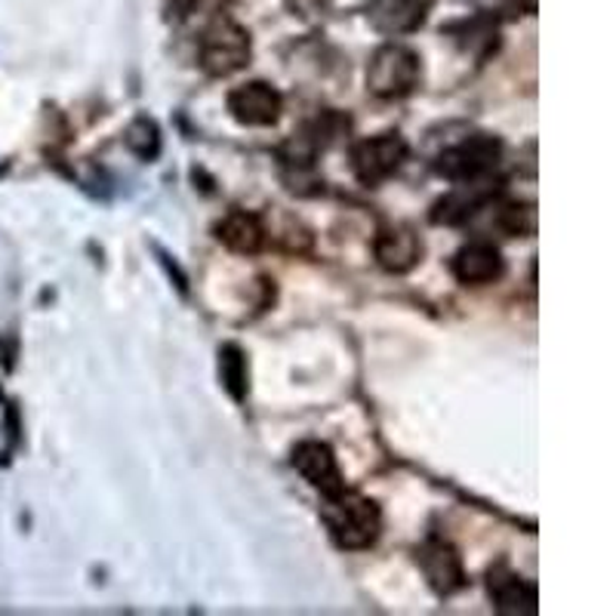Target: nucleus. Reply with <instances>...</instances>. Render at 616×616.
I'll use <instances>...</instances> for the list:
<instances>
[{"instance_id": "obj_12", "label": "nucleus", "mask_w": 616, "mask_h": 616, "mask_svg": "<svg viewBox=\"0 0 616 616\" xmlns=\"http://www.w3.org/2000/svg\"><path fill=\"white\" fill-rule=\"evenodd\" d=\"M494 195L496 182H490L487 176H478V179H469V182H459L444 201L435 203L431 222H463V219H469L475 210H481L484 203L490 201Z\"/></svg>"}, {"instance_id": "obj_16", "label": "nucleus", "mask_w": 616, "mask_h": 616, "mask_svg": "<svg viewBox=\"0 0 616 616\" xmlns=\"http://www.w3.org/2000/svg\"><path fill=\"white\" fill-rule=\"evenodd\" d=\"M127 146L139 158H146V161L158 158V151H161V130H158V123L151 121V118H136L130 123V130H127Z\"/></svg>"}, {"instance_id": "obj_8", "label": "nucleus", "mask_w": 616, "mask_h": 616, "mask_svg": "<svg viewBox=\"0 0 616 616\" xmlns=\"http://www.w3.org/2000/svg\"><path fill=\"white\" fill-rule=\"evenodd\" d=\"M506 262L490 241H471L466 244L454 259L456 281L466 287H481V284H494L503 278Z\"/></svg>"}, {"instance_id": "obj_15", "label": "nucleus", "mask_w": 616, "mask_h": 616, "mask_svg": "<svg viewBox=\"0 0 616 616\" xmlns=\"http://www.w3.org/2000/svg\"><path fill=\"white\" fill-rule=\"evenodd\" d=\"M219 379L226 391L235 401H244L250 391V370H247V358L238 346H222L219 349Z\"/></svg>"}, {"instance_id": "obj_5", "label": "nucleus", "mask_w": 616, "mask_h": 616, "mask_svg": "<svg viewBox=\"0 0 616 616\" xmlns=\"http://www.w3.org/2000/svg\"><path fill=\"white\" fill-rule=\"evenodd\" d=\"M499 161V142L494 136H471L459 146L447 148L438 158V173L454 179V182H469L478 176H487Z\"/></svg>"}, {"instance_id": "obj_18", "label": "nucleus", "mask_w": 616, "mask_h": 616, "mask_svg": "<svg viewBox=\"0 0 616 616\" xmlns=\"http://www.w3.org/2000/svg\"><path fill=\"white\" fill-rule=\"evenodd\" d=\"M287 3H290L299 16H315L321 13V10H327L330 0H287Z\"/></svg>"}, {"instance_id": "obj_10", "label": "nucleus", "mask_w": 616, "mask_h": 616, "mask_svg": "<svg viewBox=\"0 0 616 616\" xmlns=\"http://www.w3.org/2000/svg\"><path fill=\"white\" fill-rule=\"evenodd\" d=\"M416 562L438 595H450L463 586V562H459L454 546H447L441 539H429L423 549L416 552Z\"/></svg>"}, {"instance_id": "obj_6", "label": "nucleus", "mask_w": 616, "mask_h": 616, "mask_svg": "<svg viewBox=\"0 0 616 616\" xmlns=\"http://www.w3.org/2000/svg\"><path fill=\"white\" fill-rule=\"evenodd\" d=\"M281 93L271 90L262 81L244 83V87L231 90V96H228V111L244 127H271L281 118Z\"/></svg>"}, {"instance_id": "obj_7", "label": "nucleus", "mask_w": 616, "mask_h": 616, "mask_svg": "<svg viewBox=\"0 0 616 616\" xmlns=\"http://www.w3.org/2000/svg\"><path fill=\"white\" fill-rule=\"evenodd\" d=\"M294 466L296 471H299L315 490H321L324 496H336L346 490V481H342V471L336 466L334 450L324 441L296 444Z\"/></svg>"}, {"instance_id": "obj_19", "label": "nucleus", "mask_w": 616, "mask_h": 616, "mask_svg": "<svg viewBox=\"0 0 616 616\" xmlns=\"http://www.w3.org/2000/svg\"><path fill=\"white\" fill-rule=\"evenodd\" d=\"M191 3H201V7H222L226 0H191Z\"/></svg>"}, {"instance_id": "obj_1", "label": "nucleus", "mask_w": 616, "mask_h": 616, "mask_svg": "<svg viewBox=\"0 0 616 616\" xmlns=\"http://www.w3.org/2000/svg\"><path fill=\"white\" fill-rule=\"evenodd\" d=\"M324 524L339 549L358 552L374 546L376 536L382 530V515L374 499L342 490V494L327 496Z\"/></svg>"}, {"instance_id": "obj_11", "label": "nucleus", "mask_w": 616, "mask_h": 616, "mask_svg": "<svg viewBox=\"0 0 616 616\" xmlns=\"http://www.w3.org/2000/svg\"><path fill=\"white\" fill-rule=\"evenodd\" d=\"M374 254H376V262L386 268V271L404 275V271H410V268L419 262V256H423V241L416 238V231H410V228H404V226L382 228V231L376 235Z\"/></svg>"}, {"instance_id": "obj_3", "label": "nucleus", "mask_w": 616, "mask_h": 616, "mask_svg": "<svg viewBox=\"0 0 616 616\" xmlns=\"http://www.w3.org/2000/svg\"><path fill=\"white\" fill-rule=\"evenodd\" d=\"M250 62V34L231 19H216L201 38V68L213 78H228Z\"/></svg>"}, {"instance_id": "obj_2", "label": "nucleus", "mask_w": 616, "mask_h": 616, "mask_svg": "<svg viewBox=\"0 0 616 616\" xmlns=\"http://www.w3.org/2000/svg\"><path fill=\"white\" fill-rule=\"evenodd\" d=\"M419 78H423L419 56L410 47H401V43H386L370 59L367 90L376 99H401V96L414 93Z\"/></svg>"}, {"instance_id": "obj_17", "label": "nucleus", "mask_w": 616, "mask_h": 616, "mask_svg": "<svg viewBox=\"0 0 616 616\" xmlns=\"http://www.w3.org/2000/svg\"><path fill=\"white\" fill-rule=\"evenodd\" d=\"M499 226L506 235H534L536 231V210L524 203H509L499 210Z\"/></svg>"}, {"instance_id": "obj_14", "label": "nucleus", "mask_w": 616, "mask_h": 616, "mask_svg": "<svg viewBox=\"0 0 616 616\" xmlns=\"http://www.w3.org/2000/svg\"><path fill=\"white\" fill-rule=\"evenodd\" d=\"M216 238L226 244L228 250L244 256H254L262 250L266 244V228L259 222V216L244 213V210H231V213L216 226Z\"/></svg>"}, {"instance_id": "obj_4", "label": "nucleus", "mask_w": 616, "mask_h": 616, "mask_svg": "<svg viewBox=\"0 0 616 616\" xmlns=\"http://www.w3.org/2000/svg\"><path fill=\"white\" fill-rule=\"evenodd\" d=\"M404 158H407V142L398 133H382L374 139H364L351 151V167L355 176L364 186H379L389 176L401 170Z\"/></svg>"}, {"instance_id": "obj_9", "label": "nucleus", "mask_w": 616, "mask_h": 616, "mask_svg": "<svg viewBox=\"0 0 616 616\" xmlns=\"http://www.w3.org/2000/svg\"><path fill=\"white\" fill-rule=\"evenodd\" d=\"M426 13H429V0H374L367 19L379 34L398 38L423 26Z\"/></svg>"}, {"instance_id": "obj_13", "label": "nucleus", "mask_w": 616, "mask_h": 616, "mask_svg": "<svg viewBox=\"0 0 616 616\" xmlns=\"http://www.w3.org/2000/svg\"><path fill=\"white\" fill-rule=\"evenodd\" d=\"M487 589L499 614H536V589L527 586L518 574H511L506 564L490 567Z\"/></svg>"}]
</instances>
